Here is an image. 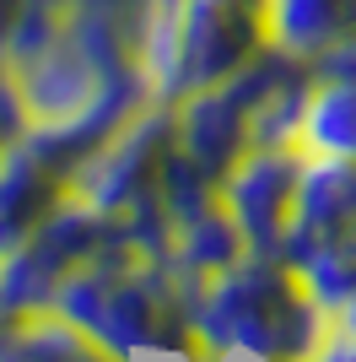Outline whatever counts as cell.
<instances>
[{
    "label": "cell",
    "instance_id": "obj_7",
    "mask_svg": "<svg viewBox=\"0 0 356 362\" xmlns=\"http://www.w3.org/2000/svg\"><path fill=\"white\" fill-rule=\"evenodd\" d=\"M308 151L302 146H254L237 157V168L222 179V200L232 211L249 255H281L286 227L297 211V184H302Z\"/></svg>",
    "mask_w": 356,
    "mask_h": 362
},
{
    "label": "cell",
    "instance_id": "obj_1",
    "mask_svg": "<svg viewBox=\"0 0 356 362\" xmlns=\"http://www.w3.org/2000/svg\"><path fill=\"white\" fill-rule=\"evenodd\" d=\"M189 303H194V287L167 259L146 255L130 238H119L59 287L49 314L81 325L87 335H97L103 346H114L119 357L135 362V357L206 351L200 335H194Z\"/></svg>",
    "mask_w": 356,
    "mask_h": 362
},
{
    "label": "cell",
    "instance_id": "obj_17",
    "mask_svg": "<svg viewBox=\"0 0 356 362\" xmlns=\"http://www.w3.org/2000/svg\"><path fill=\"white\" fill-rule=\"evenodd\" d=\"M313 362H356V335H345V330H335L329 335V346L319 351Z\"/></svg>",
    "mask_w": 356,
    "mask_h": 362
},
{
    "label": "cell",
    "instance_id": "obj_8",
    "mask_svg": "<svg viewBox=\"0 0 356 362\" xmlns=\"http://www.w3.org/2000/svg\"><path fill=\"white\" fill-rule=\"evenodd\" d=\"M345 227H356V163L351 157H308L302 184H297V211L286 227L281 259L302 265L319 243L340 238Z\"/></svg>",
    "mask_w": 356,
    "mask_h": 362
},
{
    "label": "cell",
    "instance_id": "obj_11",
    "mask_svg": "<svg viewBox=\"0 0 356 362\" xmlns=\"http://www.w3.org/2000/svg\"><path fill=\"white\" fill-rule=\"evenodd\" d=\"M243 255H249V243H243V233H237L232 211H227V200H222L216 211L194 216V222H184V227L173 233L167 265H173V271L184 276L194 292H200L206 281H216L222 271H232Z\"/></svg>",
    "mask_w": 356,
    "mask_h": 362
},
{
    "label": "cell",
    "instance_id": "obj_9",
    "mask_svg": "<svg viewBox=\"0 0 356 362\" xmlns=\"http://www.w3.org/2000/svg\"><path fill=\"white\" fill-rule=\"evenodd\" d=\"M65 200H71V179L54 173L38 151H28L16 141L0 157V259L11 255L16 243H28Z\"/></svg>",
    "mask_w": 356,
    "mask_h": 362
},
{
    "label": "cell",
    "instance_id": "obj_2",
    "mask_svg": "<svg viewBox=\"0 0 356 362\" xmlns=\"http://www.w3.org/2000/svg\"><path fill=\"white\" fill-rule=\"evenodd\" d=\"M189 319L210 357L249 362H313L335 335V314L281 255H243L194 292Z\"/></svg>",
    "mask_w": 356,
    "mask_h": 362
},
{
    "label": "cell",
    "instance_id": "obj_5",
    "mask_svg": "<svg viewBox=\"0 0 356 362\" xmlns=\"http://www.w3.org/2000/svg\"><path fill=\"white\" fill-rule=\"evenodd\" d=\"M151 103H162L157 87H151V76L146 71H130V76H119V81H108V87H97L87 103H76L71 114L32 124L28 136H22V146L38 151L54 173H65V179H71V195H76L81 168H87L97 151L114 146V141L124 136Z\"/></svg>",
    "mask_w": 356,
    "mask_h": 362
},
{
    "label": "cell",
    "instance_id": "obj_20",
    "mask_svg": "<svg viewBox=\"0 0 356 362\" xmlns=\"http://www.w3.org/2000/svg\"><path fill=\"white\" fill-rule=\"evenodd\" d=\"M11 325H16V319H6V314H0V346H6V335H11Z\"/></svg>",
    "mask_w": 356,
    "mask_h": 362
},
{
    "label": "cell",
    "instance_id": "obj_14",
    "mask_svg": "<svg viewBox=\"0 0 356 362\" xmlns=\"http://www.w3.org/2000/svg\"><path fill=\"white\" fill-rule=\"evenodd\" d=\"M297 271L308 276V287H313V298L324 303L329 314H340L345 303L356 298V227H345L340 238H329V243H319Z\"/></svg>",
    "mask_w": 356,
    "mask_h": 362
},
{
    "label": "cell",
    "instance_id": "obj_4",
    "mask_svg": "<svg viewBox=\"0 0 356 362\" xmlns=\"http://www.w3.org/2000/svg\"><path fill=\"white\" fill-rule=\"evenodd\" d=\"M119 238H124V233H119L114 216H103L97 206L71 195L28 243H16L11 255L0 259V314L6 319L49 314L59 287Z\"/></svg>",
    "mask_w": 356,
    "mask_h": 362
},
{
    "label": "cell",
    "instance_id": "obj_16",
    "mask_svg": "<svg viewBox=\"0 0 356 362\" xmlns=\"http://www.w3.org/2000/svg\"><path fill=\"white\" fill-rule=\"evenodd\" d=\"M313 71L319 76H356V44L335 49V54H324V60H313Z\"/></svg>",
    "mask_w": 356,
    "mask_h": 362
},
{
    "label": "cell",
    "instance_id": "obj_10",
    "mask_svg": "<svg viewBox=\"0 0 356 362\" xmlns=\"http://www.w3.org/2000/svg\"><path fill=\"white\" fill-rule=\"evenodd\" d=\"M270 38L302 60L356 44V0H270Z\"/></svg>",
    "mask_w": 356,
    "mask_h": 362
},
{
    "label": "cell",
    "instance_id": "obj_15",
    "mask_svg": "<svg viewBox=\"0 0 356 362\" xmlns=\"http://www.w3.org/2000/svg\"><path fill=\"white\" fill-rule=\"evenodd\" d=\"M28 11H32V0H0V71L11 60V44L22 33V22H28Z\"/></svg>",
    "mask_w": 356,
    "mask_h": 362
},
{
    "label": "cell",
    "instance_id": "obj_13",
    "mask_svg": "<svg viewBox=\"0 0 356 362\" xmlns=\"http://www.w3.org/2000/svg\"><path fill=\"white\" fill-rule=\"evenodd\" d=\"M0 362H130V357H119L114 346H103L97 335H87L81 325L59 314H28L11 325Z\"/></svg>",
    "mask_w": 356,
    "mask_h": 362
},
{
    "label": "cell",
    "instance_id": "obj_21",
    "mask_svg": "<svg viewBox=\"0 0 356 362\" xmlns=\"http://www.w3.org/2000/svg\"><path fill=\"white\" fill-rule=\"evenodd\" d=\"M11 146H16V141H11V136H6V130H0V157H6V151H11Z\"/></svg>",
    "mask_w": 356,
    "mask_h": 362
},
{
    "label": "cell",
    "instance_id": "obj_19",
    "mask_svg": "<svg viewBox=\"0 0 356 362\" xmlns=\"http://www.w3.org/2000/svg\"><path fill=\"white\" fill-rule=\"evenodd\" d=\"M173 362H227V357H210V351H189V357H173Z\"/></svg>",
    "mask_w": 356,
    "mask_h": 362
},
{
    "label": "cell",
    "instance_id": "obj_6",
    "mask_svg": "<svg viewBox=\"0 0 356 362\" xmlns=\"http://www.w3.org/2000/svg\"><path fill=\"white\" fill-rule=\"evenodd\" d=\"M173 141H178L173 103H151L146 114L114 141V146L97 151V157L81 168L76 195L119 222L124 211H135L141 200H151L157 189H162V157L173 151Z\"/></svg>",
    "mask_w": 356,
    "mask_h": 362
},
{
    "label": "cell",
    "instance_id": "obj_12",
    "mask_svg": "<svg viewBox=\"0 0 356 362\" xmlns=\"http://www.w3.org/2000/svg\"><path fill=\"white\" fill-rule=\"evenodd\" d=\"M297 146L308 157H351L356 163V76H319L297 124Z\"/></svg>",
    "mask_w": 356,
    "mask_h": 362
},
{
    "label": "cell",
    "instance_id": "obj_18",
    "mask_svg": "<svg viewBox=\"0 0 356 362\" xmlns=\"http://www.w3.org/2000/svg\"><path fill=\"white\" fill-rule=\"evenodd\" d=\"M335 330H345V335H356V298L345 303L340 314H335Z\"/></svg>",
    "mask_w": 356,
    "mask_h": 362
},
{
    "label": "cell",
    "instance_id": "obj_3",
    "mask_svg": "<svg viewBox=\"0 0 356 362\" xmlns=\"http://www.w3.org/2000/svg\"><path fill=\"white\" fill-rule=\"evenodd\" d=\"M270 0H157L146 76L162 103H184L270 49Z\"/></svg>",
    "mask_w": 356,
    "mask_h": 362
}]
</instances>
